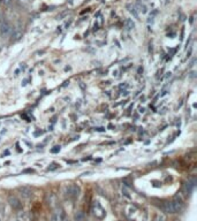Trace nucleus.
<instances>
[{
    "label": "nucleus",
    "instance_id": "f257e3e1",
    "mask_svg": "<svg viewBox=\"0 0 197 221\" xmlns=\"http://www.w3.org/2000/svg\"><path fill=\"white\" fill-rule=\"evenodd\" d=\"M12 25L10 23L2 16H0V36L2 38H7L12 32Z\"/></svg>",
    "mask_w": 197,
    "mask_h": 221
},
{
    "label": "nucleus",
    "instance_id": "f03ea898",
    "mask_svg": "<svg viewBox=\"0 0 197 221\" xmlns=\"http://www.w3.org/2000/svg\"><path fill=\"white\" fill-rule=\"evenodd\" d=\"M80 192H81V188L77 184H70L65 188V195H66V197H68L70 199L79 198Z\"/></svg>",
    "mask_w": 197,
    "mask_h": 221
},
{
    "label": "nucleus",
    "instance_id": "7ed1b4c3",
    "mask_svg": "<svg viewBox=\"0 0 197 221\" xmlns=\"http://www.w3.org/2000/svg\"><path fill=\"white\" fill-rule=\"evenodd\" d=\"M8 204H9V206H10L13 210H15V211H21V210L23 209L22 202H21L16 196H13V195L8 197Z\"/></svg>",
    "mask_w": 197,
    "mask_h": 221
},
{
    "label": "nucleus",
    "instance_id": "20e7f679",
    "mask_svg": "<svg viewBox=\"0 0 197 221\" xmlns=\"http://www.w3.org/2000/svg\"><path fill=\"white\" fill-rule=\"evenodd\" d=\"M92 213H94V216H95L96 218H98V219H104L105 216H106L105 210L100 206V204H99L98 202H95V203H94V205H92Z\"/></svg>",
    "mask_w": 197,
    "mask_h": 221
},
{
    "label": "nucleus",
    "instance_id": "39448f33",
    "mask_svg": "<svg viewBox=\"0 0 197 221\" xmlns=\"http://www.w3.org/2000/svg\"><path fill=\"white\" fill-rule=\"evenodd\" d=\"M51 221H67V214L64 210H57L52 213Z\"/></svg>",
    "mask_w": 197,
    "mask_h": 221
},
{
    "label": "nucleus",
    "instance_id": "423d86ee",
    "mask_svg": "<svg viewBox=\"0 0 197 221\" xmlns=\"http://www.w3.org/2000/svg\"><path fill=\"white\" fill-rule=\"evenodd\" d=\"M10 36H12V40H13V42H16V40H18V39L22 37V29H21V25H20V24H17V25H15L14 28H12Z\"/></svg>",
    "mask_w": 197,
    "mask_h": 221
},
{
    "label": "nucleus",
    "instance_id": "0eeeda50",
    "mask_svg": "<svg viewBox=\"0 0 197 221\" xmlns=\"http://www.w3.org/2000/svg\"><path fill=\"white\" fill-rule=\"evenodd\" d=\"M195 186H196V180H195V179L188 180V181L185 183V186H183V189H185L186 194H190V192L193 191V189L195 188Z\"/></svg>",
    "mask_w": 197,
    "mask_h": 221
},
{
    "label": "nucleus",
    "instance_id": "6e6552de",
    "mask_svg": "<svg viewBox=\"0 0 197 221\" xmlns=\"http://www.w3.org/2000/svg\"><path fill=\"white\" fill-rule=\"evenodd\" d=\"M17 190H18L20 195H21L23 198H30L31 195H32V191H31V189H30L29 187H20Z\"/></svg>",
    "mask_w": 197,
    "mask_h": 221
},
{
    "label": "nucleus",
    "instance_id": "1a4fd4ad",
    "mask_svg": "<svg viewBox=\"0 0 197 221\" xmlns=\"http://www.w3.org/2000/svg\"><path fill=\"white\" fill-rule=\"evenodd\" d=\"M127 9H128V12L135 17V18H140V14H138V10H137V8H136V6L135 5H131V3H129V5H127Z\"/></svg>",
    "mask_w": 197,
    "mask_h": 221
},
{
    "label": "nucleus",
    "instance_id": "9d476101",
    "mask_svg": "<svg viewBox=\"0 0 197 221\" xmlns=\"http://www.w3.org/2000/svg\"><path fill=\"white\" fill-rule=\"evenodd\" d=\"M135 6H136L137 10L142 12V14H146V13H148V7H146V5H145L143 1H141V0H137Z\"/></svg>",
    "mask_w": 197,
    "mask_h": 221
},
{
    "label": "nucleus",
    "instance_id": "9b49d317",
    "mask_svg": "<svg viewBox=\"0 0 197 221\" xmlns=\"http://www.w3.org/2000/svg\"><path fill=\"white\" fill-rule=\"evenodd\" d=\"M74 220L75 221H84L86 220V216H84V213H83L82 211L76 212L75 216H74Z\"/></svg>",
    "mask_w": 197,
    "mask_h": 221
},
{
    "label": "nucleus",
    "instance_id": "f8f14e48",
    "mask_svg": "<svg viewBox=\"0 0 197 221\" xmlns=\"http://www.w3.org/2000/svg\"><path fill=\"white\" fill-rule=\"evenodd\" d=\"M124 25H126V28H127V29L131 30V29H134V28H135V22H134L131 18H127V20L124 21Z\"/></svg>",
    "mask_w": 197,
    "mask_h": 221
},
{
    "label": "nucleus",
    "instance_id": "ddd939ff",
    "mask_svg": "<svg viewBox=\"0 0 197 221\" xmlns=\"http://www.w3.org/2000/svg\"><path fill=\"white\" fill-rule=\"evenodd\" d=\"M152 221H166V218L163 214H157V216H155V218L152 219Z\"/></svg>",
    "mask_w": 197,
    "mask_h": 221
},
{
    "label": "nucleus",
    "instance_id": "4468645a",
    "mask_svg": "<svg viewBox=\"0 0 197 221\" xmlns=\"http://www.w3.org/2000/svg\"><path fill=\"white\" fill-rule=\"evenodd\" d=\"M59 166L60 165H58V164H55V162H53L50 167H47V171H54V169H57V168H59Z\"/></svg>",
    "mask_w": 197,
    "mask_h": 221
},
{
    "label": "nucleus",
    "instance_id": "2eb2a0df",
    "mask_svg": "<svg viewBox=\"0 0 197 221\" xmlns=\"http://www.w3.org/2000/svg\"><path fill=\"white\" fill-rule=\"evenodd\" d=\"M122 194H123L127 198H130V195H129V192H128V190H127L126 188H122Z\"/></svg>",
    "mask_w": 197,
    "mask_h": 221
},
{
    "label": "nucleus",
    "instance_id": "dca6fc26",
    "mask_svg": "<svg viewBox=\"0 0 197 221\" xmlns=\"http://www.w3.org/2000/svg\"><path fill=\"white\" fill-rule=\"evenodd\" d=\"M59 151H60V146H54V147L51 150L52 153H57V152H59Z\"/></svg>",
    "mask_w": 197,
    "mask_h": 221
},
{
    "label": "nucleus",
    "instance_id": "f3484780",
    "mask_svg": "<svg viewBox=\"0 0 197 221\" xmlns=\"http://www.w3.org/2000/svg\"><path fill=\"white\" fill-rule=\"evenodd\" d=\"M18 2H21V3H23V5H27V3H30V2H32L34 0H17Z\"/></svg>",
    "mask_w": 197,
    "mask_h": 221
},
{
    "label": "nucleus",
    "instance_id": "a211bd4d",
    "mask_svg": "<svg viewBox=\"0 0 197 221\" xmlns=\"http://www.w3.org/2000/svg\"><path fill=\"white\" fill-rule=\"evenodd\" d=\"M3 210H5V207H3V204H2V203H1V201H0V214H2Z\"/></svg>",
    "mask_w": 197,
    "mask_h": 221
},
{
    "label": "nucleus",
    "instance_id": "6ab92c4d",
    "mask_svg": "<svg viewBox=\"0 0 197 221\" xmlns=\"http://www.w3.org/2000/svg\"><path fill=\"white\" fill-rule=\"evenodd\" d=\"M5 132H6V129H5V128L0 130V141H1V137L3 136V134H5Z\"/></svg>",
    "mask_w": 197,
    "mask_h": 221
},
{
    "label": "nucleus",
    "instance_id": "aec40b11",
    "mask_svg": "<svg viewBox=\"0 0 197 221\" xmlns=\"http://www.w3.org/2000/svg\"><path fill=\"white\" fill-rule=\"evenodd\" d=\"M23 173H35V171H34V169H31V168H29V169L23 171Z\"/></svg>",
    "mask_w": 197,
    "mask_h": 221
},
{
    "label": "nucleus",
    "instance_id": "412c9836",
    "mask_svg": "<svg viewBox=\"0 0 197 221\" xmlns=\"http://www.w3.org/2000/svg\"><path fill=\"white\" fill-rule=\"evenodd\" d=\"M3 3L8 6V5H10V3H12V0H3Z\"/></svg>",
    "mask_w": 197,
    "mask_h": 221
},
{
    "label": "nucleus",
    "instance_id": "4be33fe9",
    "mask_svg": "<svg viewBox=\"0 0 197 221\" xmlns=\"http://www.w3.org/2000/svg\"><path fill=\"white\" fill-rule=\"evenodd\" d=\"M113 76H115V77H118V72L115 70V72H113Z\"/></svg>",
    "mask_w": 197,
    "mask_h": 221
},
{
    "label": "nucleus",
    "instance_id": "5701e85b",
    "mask_svg": "<svg viewBox=\"0 0 197 221\" xmlns=\"http://www.w3.org/2000/svg\"><path fill=\"white\" fill-rule=\"evenodd\" d=\"M10 221H20V220H18L17 218H15V219H12V220H10Z\"/></svg>",
    "mask_w": 197,
    "mask_h": 221
},
{
    "label": "nucleus",
    "instance_id": "b1692460",
    "mask_svg": "<svg viewBox=\"0 0 197 221\" xmlns=\"http://www.w3.org/2000/svg\"><path fill=\"white\" fill-rule=\"evenodd\" d=\"M0 221H2V217H1V214H0Z\"/></svg>",
    "mask_w": 197,
    "mask_h": 221
}]
</instances>
